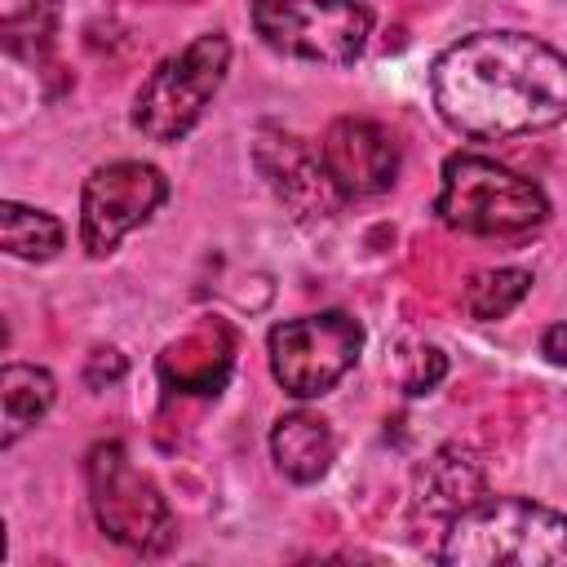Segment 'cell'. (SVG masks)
<instances>
[{
  "mask_svg": "<svg viewBox=\"0 0 567 567\" xmlns=\"http://www.w3.org/2000/svg\"><path fill=\"white\" fill-rule=\"evenodd\" d=\"M53 399H58V385H53V377L44 368H35V363H4V372H0V403H4V434H0V443L13 447L35 421H44Z\"/></svg>",
  "mask_w": 567,
  "mask_h": 567,
  "instance_id": "14",
  "label": "cell"
},
{
  "mask_svg": "<svg viewBox=\"0 0 567 567\" xmlns=\"http://www.w3.org/2000/svg\"><path fill=\"white\" fill-rule=\"evenodd\" d=\"M443 372H447L443 350H439V346H416V350L408 354L403 372H399V385H403L408 394H430V390L443 381Z\"/></svg>",
  "mask_w": 567,
  "mask_h": 567,
  "instance_id": "18",
  "label": "cell"
},
{
  "mask_svg": "<svg viewBox=\"0 0 567 567\" xmlns=\"http://www.w3.org/2000/svg\"><path fill=\"white\" fill-rule=\"evenodd\" d=\"M270 456L292 483H319L332 470L337 439L315 412H284L270 430Z\"/></svg>",
  "mask_w": 567,
  "mask_h": 567,
  "instance_id": "12",
  "label": "cell"
},
{
  "mask_svg": "<svg viewBox=\"0 0 567 567\" xmlns=\"http://www.w3.org/2000/svg\"><path fill=\"white\" fill-rule=\"evenodd\" d=\"M439 115L465 137H518L567 120V53L527 31H474L430 66Z\"/></svg>",
  "mask_w": 567,
  "mask_h": 567,
  "instance_id": "1",
  "label": "cell"
},
{
  "mask_svg": "<svg viewBox=\"0 0 567 567\" xmlns=\"http://www.w3.org/2000/svg\"><path fill=\"white\" fill-rule=\"evenodd\" d=\"M270 350V372L292 399H319L328 394L363 350V323L346 310H323V315H301L284 319L266 337Z\"/></svg>",
  "mask_w": 567,
  "mask_h": 567,
  "instance_id": "7",
  "label": "cell"
},
{
  "mask_svg": "<svg viewBox=\"0 0 567 567\" xmlns=\"http://www.w3.org/2000/svg\"><path fill=\"white\" fill-rule=\"evenodd\" d=\"M0 244L9 257H22V261H49L58 257V248L66 244V230L53 213L44 208H27L18 199H4L0 204Z\"/></svg>",
  "mask_w": 567,
  "mask_h": 567,
  "instance_id": "15",
  "label": "cell"
},
{
  "mask_svg": "<svg viewBox=\"0 0 567 567\" xmlns=\"http://www.w3.org/2000/svg\"><path fill=\"white\" fill-rule=\"evenodd\" d=\"M62 0H0V35L13 58L35 62L58 31Z\"/></svg>",
  "mask_w": 567,
  "mask_h": 567,
  "instance_id": "16",
  "label": "cell"
},
{
  "mask_svg": "<svg viewBox=\"0 0 567 567\" xmlns=\"http://www.w3.org/2000/svg\"><path fill=\"white\" fill-rule=\"evenodd\" d=\"M226 71H230V40L221 31L195 35L182 53L164 58L146 75V84L133 97V128L146 133L151 142L186 137L199 124L208 97L221 89Z\"/></svg>",
  "mask_w": 567,
  "mask_h": 567,
  "instance_id": "4",
  "label": "cell"
},
{
  "mask_svg": "<svg viewBox=\"0 0 567 567\" xmlns=\"http://www.w3.org/2000/svg\"><path fill=\"white\" fill-rule=\"evenodd\" d=\"M434 213L443 226L461 235H527L549 217V199L532 177H518L514 168L456 151L443 164V190L434 199Z\"/></svg>",
  "mask_w": 567,
  "mask_h": 567,
  "instance_id": "3",
  "label": "cell"
},
{
  "mask_svg": "<svg viewBox=\"0 0 567 567\" xmlns=\"http://www.w3.org/2000/svg\"><path fill=\"white\" fill-rule=\"evenodd\" d=\"M89 501L97 527L128 554H164L177 536L173 509L159 496V487L128 461L120 443H97L84 461Z\"/></svg>",
  "mask_w": 567,
  "mask_h": 567,
  "instance_id": "5",
  "label": "cell"
},
{
  "mask_svg": "<svg viewBox=\"0 0 567 567\" xmlns=\"http://www.w3.org/2000/svg\"><path fill=\"white\" fill-rule=\"evenodd\" d=\"M257 168L297 217H332L346 199L332 186L323 159H315L297 137H266L257 146Z\"/></svg>",
  "mask_w": 567,
  "mask_h": 567,
  "instance_id": "10",
  "label": "cell"
},
{
  "mask_svg": "<svg viewBox=\"0 0 567 567\" xmlns=\"http://www.w3.org/2000/svg\"><path fill=\"white\" fill-rule=\"evenodd\" d=\"M168 199V177L142 159H111L84 177L80 190V244L89 257L115 252V244L151 221V213Z\"/></svg>",
  "mask_w": 567,
  "mask_h": 567,
  "instance_id": "8",
  "label": "cell"
},
{
  "mask_svg": "<svg viewBox=\"0 0 567 567\" xmlns=\"http://www.w3.org/2000/svg\"><path fill=\"white\" fill-rule=\"evenodd\" d=\"M124 377V354L120 350H93L89 368H84V381L93 390H102V381H120Z\"/></svg>",
  "mask_w": 567,
  "mask_h": 567,
  "instance_id": "19",
  "label": "cell"
},
{
  "mask_svg": "<svg viewBox=\"0 0 567 567\" xmlns=\"http://www.w3.org/2000/svg\"><path fill=\"white\" fill-rule=\"evenodd\" d=\"M532 292V275L518 266H496V270H478L465 284V310L470 319H505L523 297Z\"/></svg>",
  "mask_w": 567,
  "mask_h": 567,
  "instance_id": "17",
  "label": "cell"
},
{
  "mask_svg": "<svg viewBox=\"0 0 567 567\" xmlns=\"http://www.w3.org/2000/svg\"><path fill=\"white\" fill-rule=\"evenodd\" d=\"M416 492H421V505L430 514H456L465 509L470 501L483 496V470L474 461V452L465 447H443L439 456L425 461L421 478H416Z\"/></svg>",
  "mask_w": 567,
  "mask_h": 567,
  "instance_id": "13",
  "label": "cell"
},
{
  "mask_svg": "<svg viewBox=\"0 0 567 567\" xmlns=\"http://www.w3.org/2000/svg\"><path fill=\"white\" fill-rule=\"evenodd\" d=\"M230 354H235L230 332L221 323H208V328H195L164 350L159 377L182 394H217L226 372H230Z\"/></svg>",
  "mask_w": 567,
  "mask_h": 567,
  "instance_id": "11",
  "label": "cell"
},
{
  "mask_svg": "<svg viewBox=\"0 0 567 567\" xmlns=\"http://www.w3.org/2000/svg\"><path fill=\"white\" fill-rule=\"evenodd\" d=\"M252 31L284 58L350 66L372 35V13L359 0H252Z\"/></svg>",
  "mask_w": 567,
  "mask_h": 567,
  "instance_id": "6",
  "label": "cell"
},
{
  "mask_svg": "<svg viewBox=\"0 0 567 567\" xmlns=\"http://www.w3.org/2000/svg\"><path fill=\"white\" fill-rule=\"evenodd\" d=\"M540 354H545L549 363H563V368H567V319L554 323V328H545V337H540Z\"/></svg>",
  "mask_w": 567,
  "mask_h": 567,
  "instance_id": "20",
  "label": "cell"
},
{
  "mask_svg": "<svg viewBox=\"0 0 567 567\" xmlns=\"http://www.w3.org/2000/svg\"><path fill=\"white\" fill-rule=\"evenodd\" d=\"M319 159H323L332 186L346 199L381 195L399 177V146H394V137L381 124L354 120V115H341V120L328 124V133L319 142Z\"/></svg>",
  "mask_w": 567,
  "mask_h": 567,
  "instance_id": "9",
  "label": "cell"
},
{
  "mask_svg": "<svg viewBox=\"0 0 567 567\" xmlns=\"http://www.w3.org/2000/svg\"><path fill=\"white\" fill-rule=\"evenodd\" d=\"M439 563L447 567H563L567 514L527 496H478L447 518Z\"/></svg>",
  "mask_w": 567,
  "mask_h": 567,
  "instance_id": "2",
  "label": "cell"
}]
</instances>
